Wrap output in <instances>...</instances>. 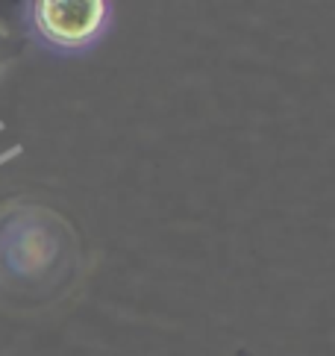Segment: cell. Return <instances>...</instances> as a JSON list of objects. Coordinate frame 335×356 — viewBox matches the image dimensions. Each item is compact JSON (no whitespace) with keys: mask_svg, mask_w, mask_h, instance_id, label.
<instances>
[{"mask_svg":"<svg viewBox=\"0 0 335 356\" xmlns=\"http://www.w3.org/2000/svg\"><path fill=\"white\" fill-rule=\"evenodd\" d=\"M35 21L50 42L83 44L100 27L103 3H95V0H42L35 6Z\"/></svg>","mask_w":335,"mask_h":356,"instance_id":"1","label":"cell"}]
</instances>
